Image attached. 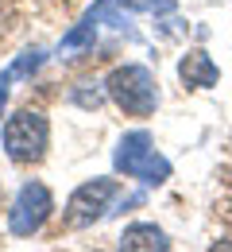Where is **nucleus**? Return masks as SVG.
Here are the masks:
<instances>
[{"label":"nucleus","mask_w":232,"mask_h":252,"mask_svg":"<svg viewBox=\"0 0 232 252\" xmlns=\"http://www.w3.org/2000/svg\"><path fill=\"white\" fill-rule=\"evenodd\" d=\"M16 28V12H12V0H0V39Z\"/></svg>","instance_id":"1a4fd4ad"},{"label":"nucleus","mask_w":232,"mask_h":252,"mask_svg":"<svg viewBox=\"0 0 232 252\" xmlns=\"http://www.w3.org/2000/svg\"><path fill=\"white\" fill-rule=\"evenodd\" d=\"M93 35H97V16L89 12V16H85V20H81V24H77V28H74V32L62 39V55H70V51H81V47H89V43H93Z\"/></svg>","instance_id":"6e6552de"},{"label":"nucleus","mask_w":232,"mask_h":252,"mask_svg":"<svg viewBox=\"0 0 232 252\" xmlns=\"http://www.w3.org/2000/svg\"><path fill=\"white\" fill-rule=\"evenodd\" d=\"M112 163H116V171H120L124 179H139V183H147V187H159V183L170 179V163H166V156L155 148V140H151L147 132H128V136L116 144Z\"/></svg>","instance_id":"f03ea898"},{"label":"nucleus","mask_w":232,"mask_h":252,"mask_svg":"<svg viewBox=\"0 0 232 252\" xmlns=\"http://www.w3.org/2000/svg\"><path fill=\"white\" fill-rule=\"evenodd\" d=\"M47 144H51V125L39 109H16L4 121V152L12 163H20V167L39 163L47 156Z\"/></svg>","instance_id":"7ed1b4c3"},{"label":"nucleus","mask_w":232,"mask_h":252,"mask_svg":"<svg viewBox=\"0 0 232 252\" xmlns=\"http://www.w3.org/2000/svg\"><path fill=\"white\" fill-rule=\"evenodd\" d=\"M120 194V183L116 179H93V183H81V187L70 194L66 202V225L70 229H85L108 214L112 198Z\"/></svg>","instance_id":"20e7f679"},{"label":"nucleus","mask_w":232,"mask_h":252,"mask_svg":"<svg viewBox=\"0 0 232 252\" xmlns=\"http://www.w3.org/2000/svg\"><path fill=\"white\" fill-rule=\"evenodd\" d=\"M51 214H54L51 190L43 183H24L16 202H12V210H8V229H12V237H31V233H39L47 225Z\"/></svg>","instance_id":"39448f33"},{"label":"nucleus","mask_w":232,"mask_h":252,"mask_svg":"<svg viewBox=\"0 0 232 252\" xmlns=\"http://www.w3.org/2000/svg\"><path fill=\"white\" fill-rule=\"evenodd\" d=\"M104 94L112 97V105H116L120 113L139 117V121L159 109V82H155V74H151L147 66H139V63L116 66V70L104 78Z\"/></svg>","instance_id":"f257e3e1"},{"label":"nucleus","mask_w":232,"mask_h":252,"mask_svg":"<svg viewBox=\"0 0 232 252\" xmlns=\"http://www.w3.org/2000/svg\"><path fill=\"white\" fill-rule=\"evenodd\" d=\"M178 78L190 90H213L221 82V66L209 59V51H186L182 63H178Z\"/></svg>","instance_id":"423d86ee"},{"label":"nucleus","mask_w":232,"mask_h":252,"mask_svg":"<svg viewBox=\"0 0 232 252\" xmlns=\"http://www.w3.org/2000/svg\"><path fill=\"white\" fill-rule=\"evenodd\" d=\"M120 249H128V252H166L170 241H166V233L159 225H128L120 233Z\"/></svg>","instance_id":"0eeeda50"}]
</instances>
